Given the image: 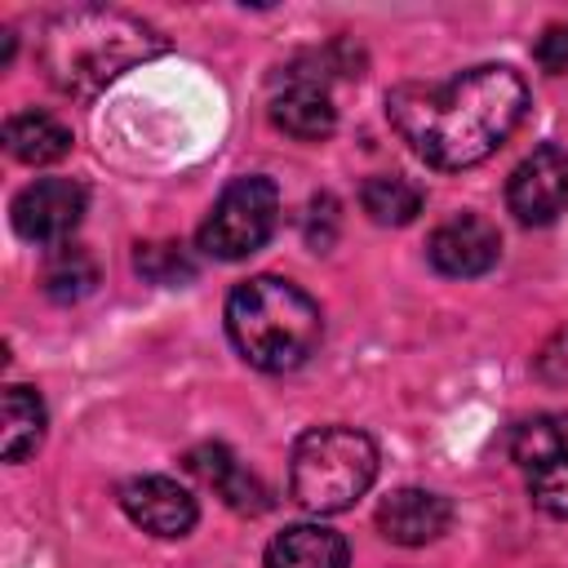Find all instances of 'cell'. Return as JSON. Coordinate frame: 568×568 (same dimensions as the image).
Wrapping results in <instances>:
<instances>
[{"label":"cell","instance_id":"6da1fadb","mask_svg":"<svg viewBox=\"0 0 568 568\" xmlns=\"http://www.w3.org/2000/svg\"><path fill=\"white\" fill-rule=\"evenodd\" d=\"M528 89L501 67L484 62L439 84H399L386 98L395 133L430 169H470L488 160L524 120Z\"/></svg>","mask_w":568,"mask_h":568},{"label":"cell","instance_id":"7a4b0ae2","mask_svg":"<svg viewBox=\"0 0 568 568\" xmlns=\"http://www.w3.org/2000/svg\"><path fill=\"white\" fill-rule=\"evenodd\" d=\"M160 49H164L160 31L146 27L142 18L89 4V9H67L44 27L40 58L58 89L89 98L129 67L155 58Z\"/></svg>","mask_w":568,"mask_h":568},{"label":"cell","instance_id":"3957f363","mask_svg":"<svg viewBox=\"0 0 568 568\" xmlns=\"http://www.w3.org/2000/svg\"><path fill=\"white\" fill-rule=\"evenodd\" d=\"M226 333L253 368L293 373L315 355L324 337V315L320 302L293 280L253 275L226 297Z\"/></svg>","mask_w":568,"mask_h":568},{"label":"cell","instance_id":"277c9868","mask_svg":"<svg viewBox=\"0 0 568 568\" xmlns=\"http://www.w3.org/2000/svg\"><path fill=\"white\" fill-rule=\"evenodd\" d=\"M377 479V448L355 426H315L293 444L288 488L311 515H337L355 506Z\"/></svg>","mask_w":568,"mask_h":568},{"label":"cell","instance_id":"5b68a950","mask_svg":"<svg viewBox=\"0 0 568 568\" xmlns=\"http://www.w3.org/2000/svg\"><path fill=\"white\" fill-rule=\"evenodd\" d=\"M275 222H280V191L271 178H235L213 213L204 217L200 226V248L217 262H240L248 253H257L271 235H275Z\"/></svg>","mask_w":568,"mask_h":568},{"label":"cell","instance_id":"8992f818","mask_svg":"<svg viewBox=\"0 0 568 568\" xmlns=\"http://www.w3.org/2000/svg\"><path fill=\"white\" fill-rule=\"evenodd\" d=\"M510 457L528 484V497L546 510L568 519V413H541L515 426Z\"/></svg>","mask_w":568,"mask_h":568},{"label":"cell","instance_id":"52a82bcc","mask_svg":"<svg viewBox=\"0 0 568 568\" xmlns=\"http://www.w3.org/2000/svg\"><path fill=\"white\" fill-rule=\"evenodd\" d=\"M506 204L524 226H546L568 204V151L546 142L524 155L506 182Z\"/></svg>","mask_w":568,"mask_h":568},{"label":"cell","instance_id":"ba28073f","mask_svg":"<svg viewBox=\"0 0 568 568\" xmlns=\"http://www.w3.org/2000/svg\"><path fill=\"white\" fill-rule=\"evenodd\" d=\"M84 217V186L71 178H40L13 195V231L31 244H67Z\"/></svg>","mask_w":568,"mask_h":568},{"label":"cell","instance_id":"9c48e42d","mask_svg":"<svg viewBox=\"0 0 568 568\" xmlns=\"http://www.w3.org/2000/svg\"><path fill=\"white\" fill-rule=\"evenodd\" d=\"M426 253H430V266H435L439 275L470 280V275H484V271L497 266V257H501V235H497V226H493L488 217H479V213H457V217H448V222L430 235Z\"/></svg>","mask_w":568,"mask_h":568},{"label":"cell","instance_id":"30bf717a","mask_svg":"<svg viewBox=\"0 0 568 568\" xmlns=\"http://www.w3.org/2000/svg\"><path fill=\"white\" fill-rule=\"evenodd\" d=\"M124 515L151 537H186L200 519L195 497L169 475H138L120 488Z\"/></svg>","mask_w":568,"mask_h":568},{"label":"cell","instance_id":"8fae6325","mask_svg":"<svg viewBox=\"0 0 568 568\" xmlns=\"http://www.w3.org/2000/svg\"><path fill=\"white\" fill-rule=\"evenodd\" d=\"M448 524H453V506L430 488H395L377 506V532L395 546H426L444 537Z\"/></svg>","mask_w":568,"mask_h":568},{"label":"cell","instance_id":"7c38bea8","mask_svg":"<svg viewBox=\"0 0 568 568\" xmlns=\"http://www.w3.org/2000/svg\"><path fill=\"white\" fill-rule=\"evenodd\" d=\"M186 466H191V475H200V479H204L231 510H240V515H262V510L271 506L266 484H262L244 462H235V453L222 448V444H204V448L186 453Z\"/></svg>","mask_w":568,"mask_h":568},{"label":"cell","instance_id":"4fadbf2b","mask_svg":"<svg viewBox=\"0 0 568 568\" xmlns=\"http://www.w3.org/2000/svg\"><path fill=\"white\" fill-rule=\"evenodd\" d=\"M271 120H275V129H284L297 142H324L337 129V106L324 84L288 80V89L275 93V102H271Z\"/></svg>","mask_w":568,"mask_h":568},{"label":"cell","instance_id":"5bb4252c","mask_svg":"<svg viewBox=\"0 0 568 568\" xmlns=\"http://www.w3.org/2000/svg\"><path fill=\"white\" fill-rule=\"evenodd\" d=\"M351 550L342 532L324 524H293L266 546V568H346Z\"/></svg>","mask_w":568,"mask_h":568},{"label":"cell","instance_id":"9a60e30c","mask_svg":"<svg viewBox=\"0 0 568 568\" xmlns=\"http://www.w3.org/2000/svg\"><path fill=\"white\" fill-rule=\"evenodd\" d=\"M4 151L18 164H53L71 151V129L49 111H22L4 124Z\"/></svg>","mask_w":568,"mask_h":568},{"label":"cell","instance_id":"2e32d148","mask_svg":"<svg viewBox=\"0 0 568 568\" xmlns=\"http://www.w3.org/2000/svg\"><path fill=\"white\" fill-rule=\"evenodd\" d=\"M422 200H426L422 186L404 173H377L359 191V204L377 226H408L422 213Z\"/></svg>","mask_w":568,"mask_h":568},{"label":"cell","instance_id":"e0dca14e","mask_svg":"<svg viewBox=\"0 0 568 568\" xmlns=\"http://www.w3.org/2000/svg\"><path fill=\"white\" fill-rule=\"evenodd\" d=\"M44 439V404L31 386L4 390V462H22Z\"/></svg>","mask_w":568,"mask_h":568},{"label":"cell","instance_id":"ac0fdd59","mask_svg":"<svg viewBox=\"0 0 568 568\" xmlns=\"http://www.w3.org/2000/svg\"><path fill=\"white\" fill-rule=\"evenodd\" d=\"M98 284V262L80 244H58L44 262V293L53 302H80Z\"/></svg>","mask_w":568,"mask_h":568},{"label":"cell","instance_id":"d6986e66","mask_svg":"<svg viewBox=\"0 0 568 568\" xmlns=\"http://www.w3.org/2000/svg\"><path fill=\"white\" fill-rule=\"evenodd\" d=\"M133 266L155 284H182V280L195 275V262L182 244H138Z\"/></svg>","mask_w":568,"mask_h":568},{"label":"cell","instance_id":"ffe728a7","mask_svg":"<svg viewBox=\"0 0 568 568\" xmlns=\"http://www.w3.org/2000/svg\"><path fill=\"white\" fill-rule=\"evenodd\" d=\"M333 235H337V200L333 195H315L306 204V244L315 253H324L333 244Z\"/></svg>","mask_w":568,"mask_h":568},{"label":"cell","instance_id":"44dd1931","mask_svg":"<svg viewBox=\"0 0 568 568\" xmlns=\"http://www.w3.org/2000/svg\"><path fill=\"white\" fill-rule=\"evenodd\" d=\"M532 58H537V67L550 71V75L568 71V27H546V31L537 36V44H532Z\"/></svg>","mask_w":568,"mask_h":568}]
</instances>
